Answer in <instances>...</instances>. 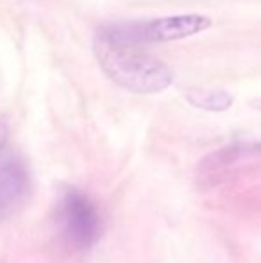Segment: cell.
<instances>
[{"label": "cell", "instance_id": "1", "mask_svg": "<svg viewBox=\"0 0 261 263\" xmlns=\"http://www.w3.org/2000/svg\"><path fill=\"white\" fill-rule=\"evenodd\" d=\"M93 49L102 72L131 93H159L174 81L167 63L134 47L116 45L95 34Z\"/></svg>", "mask_w": 261, "mask_h": 263}, {"label": "cell", "instance_id": "2", "mask_svg": "<svg viewBox=\"0 0 261 263\" xmlns=\"http://www.w3.org/2000/svg\"><path fill=\"white\" fill-rule=\"evenodd\" d=\"M211 27V18L204 14H179V16L154 18L142 22H120L102 25L97 36L116 45L138 47L149 43H165L195 36Z\"/></svg>", "mask_w": 261, "mask_h": 263}, {"label": "cell", "instance_id": "3", "mask_svg": "<svg viewBox=\"0 0 261 263\" xmlns=\"http://www.w3.org/2000/svg\"><path fill=\"white\" fill-rule=\"evenodd\" d=\"M56 224L65 243L75 251H88L101 240L104 222L95 201L83 190L65 186L56 201Z\"/></svg>", "mask_w": 261, "mask_h": 263}, {"label": "cell", "instance_id": "4", "mask_svg": "<svg viewBox=\"0 0 261 263\" xmlns=\"http://www.w3.org/2000/svg\"><path fill=\"white\" fill-rule=\"evenodd\" d=\"M31 177L20 159L0 163V218H7L22 208L29 197Z\"/></svg>", "mask_w": 261, "mask_h": 263}, {"label": "cell", "instance_id": "5", "mask_svg": "<svg viewBox=\"0 0 261 263\" xmlns=\"http://www.w3.org/2000/svg\"><path fill=\"white\" fill-rule=\"evenodd\" d=\"M261 156V145H229L226 149L218 151V153L211 154L202 161L200 168L206 174H216L220 170L231 168V166H238L240 163L249 161L252 158Z\"/></svg>", "mask_w": 261, "mask_h": 263}, {"label": "cell", "instance_id": "6", "mask_svg": "<svg viewBox=\"0 0 261 263\" xmlns=\"http://www.w3.org/2000/svg\"><path fill=\"white\" fill-rule=\"evenodd\" d=\"M186 101L192 106L204 111H213V113H222L233 106L234 99L231 93L224 90H204V88H193L186 91Z\"/></svg>", "mask_w": 261, "mask_h": 263}, {"label": "cell", "instance_id": "7", "mask_svg": "<svg viewBox=\"0 0 261 263\" xmlns=\"http://www.w3.org/2000/svg\"><path fill=\"white\" fill-rule=\"evenodd\" d=\"M6 140H7V127H6V124L0 122V151L6 145Z\"/></svg>", "mask_w": 261, "mask_h": 263}]
</instances>
